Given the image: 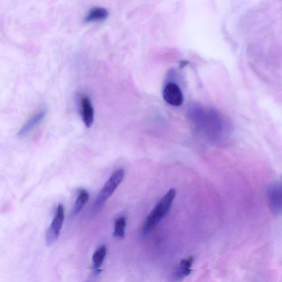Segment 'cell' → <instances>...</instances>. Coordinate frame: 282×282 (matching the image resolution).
Masks as SVG:
<instances>
[{
    "mask_svg": "<svg viewBox=\"0 0 282 282\" xmlns=\"http://www.w3.org/2000/svg\"><path fill=\"white\" fill-rule=\"evenodd\" d=\"M126 219L124 217L117 218L114 223L113 235L118 238H122L125 235Z\"/></svg>",
    "mask_w": 282,
    "mask_h": 282,
    "instance_id": "cell-12",
    "label": "cell"
},
{
    "mask_svg": "<svg viewBox=\"0 0 282 282\" xmlns=\"http://www.w3.org/2000/svg\"><path fill=\"white\" fill-rule=\"evenodd\" d=\"M124 176L125 170L123 169H118L114 172L97 196L92 206V212H96L100 209L121 183Z\"/></svg>",
    "mask_w": 282,
    "mask_h": 282,
    "instance_id": "cell-2",
    "label": "cell"
},
{
    "mask_svg": "<svg viewBox=\"0 0 282 282\" xmlns=\"http://www.w3.org/2000/svg\"><path fill=\"white\" fill-rule=\"evenodd\" d=\"M81 107L83 121L87 127L90 128L94 122V109L89 97L86 95L82 97Z\"/></svg>",
    "mask_w": 282,
    "mask_h": 282,
    "instance_id": "cell-7",
    "label": "cell"
},
{
    "mask_svg": "<svg viewBox=\"0 0 282 282\" xmlns=\"http://www.w3.org/2000/svg\"><path fill=\"white\" fill-rule=\"evenodd\" d=\"M109 16V11L104 7H96L93 8L87 13L85 21L87 23L104 21L107 19Z\"/></svg>",
    "mask_w": 282,
    "mask_h": 282,
    "instance_id": "cell-9",
    "label": "cell"
},
{
    "mask_svg": "<svg viewBox=\"0 0 282 282\" xmlns=\"http://www.w3.org/2000/svg\"><path fill=\"white\" fill-rule=\"evenodd\" d=\"M267 197L271 213L276 215L282 214V178L268 187Z\"/></svg>",
    "mask_w": 282,
    "mask_h": 282,
    "instance_id": "cell-3",
    "label": "cell"
},
{
    "mask_svg": "<svg viewBox=\"0 0 282 282\" xmlns=\"http://www.w3.org/2000/svg\"><path fill=\"white\" fill-rule=\"evenodd\" d=\"M65 219V208L63 205H59L55 217L50 226L47 229V235L53 238L58 239L59 233L63 227Z\"/></svg>",
    "mask_w": 282,
    "mask_h": 282,
    "instance_id": "cell-6",
    "label": "cell"
},
{
    "mask_svg": "<svg viewBox=\"0 0 282 282\" xmlns=\"http://www.w3.org/2000/svg\"><path fill=\"white\" fill-rule=\"evenodd\" d=\"M47 114V110L46 108L40 110L39 111L34 114L24 123V125L21 127V129L17 133V136L19 138H23V137L29 134L31 131L33 130L35 127L37 126L43 120V119L46 118Z\"/></svg>",
    "mask_w": 282,
    "mask_h": 282,
    "instance_id": "cell-5",
    "label": "cell"
},
{
    "mask_svg": "<svg viewBox=\"0 0 282 282\" xmlns=\"http://www.w3.org/2000/svg\"><path fill=\"white\" fill-rule=\"evenodd\" d=\"M193 261V258L189 257L182 260L173 274V279L175 281H180L190 275L192 271L191 267Z\"/></svg>",
    "mask_w": 282,
    "mask_h": 282,
    "instance_id": "cell-8",
    "label": "cell"
},
{
    "mask_svg": "<svg viewBox=\"0 0 282 282\" xmlns=\"http://www.w3.org/2000/svg\"><path fill=\"white\" fill-rule=\"evenodd\" d=\"M106 254L107 248L104 245L101 246L95 251L92 258L94 270H99L104 261Z\"/></svg>",
    "mask_w": 282,
    "mask_h": 282,
    "instance_id": "cell-11",
    "label": "cell"
},
{
    "mask_svg": "<svg viewBox=\"0 0 282 282\" xmlns=\"http://www.w3.org/2000/svg\"><path fill=\"white\" fill-rule=\"evenodd\" d=\"M89 193L85 190V189H82V190L79 192L72 211V215L73 216H76L80 212L83 207L86 205L88 200H89Z\"/></svg>",
    "mask_w": 282,
    "mask_h": 282,
    "instance_id": "cell-10",
    "label": "cell"
},
{
    "mask_svg": "<svg viewBox=\"0 0 282 282\" xmlns=\"http://www.w3.org/2000/svg\"><path fill=\"white\" fill-rule=\"evenodd\" d=\"M163 95L166 102L174 107H179L183 103V93L175 83L167 84L163 90Z\"/></svg>",
    "mask_w": 282,
    "mask_h": 282,
    "instance_id": "cell-4",
    "label": "cell"
},
{
    "mask_svg": "<svg viewBox=\"0 0 282 282\" xmlns=\"http://www.w3.org/2000/svg\"><path fill=\"white\" fill-rule=\"evenodd\" d=\"M176 191L174 188H171L163 196L161 200L154 207L145 218L143 223L142 231L144 235L151 232L169 211L175 199Z\"/></svg>",
    "mask_w": 282,
    "mask_h": 282,
    "instance_id": "cell-1",
    "label": "cell"
}]
</instances>
